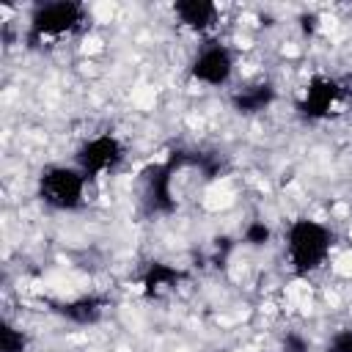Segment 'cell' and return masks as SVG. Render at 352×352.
Returning a JSON list of instances; mask_svg holds the SVG:
<instances>
[{
	"instance_id": "5bb4252c",
	"label": "cell",
	"mask_w": 352,
	"mask_h": 352,
	"mask_svg": "<svg viewBox=\"0 0 352 352\" xmlns=\"http://www.w3.org/2000/svg\"><path fill=\"white\" fill-rule=\"evenodd\" d=\"M324 352H352V330H338Z\"/></svg>"
},
{
	"instance_id": "4fadbf2b",
	"label": "cell",
	"mask_w": 352,
	"mask_h": 352,
	"mask_svg": "<svg viewBox=\"0 0 352 352\" xmlns=\"http://www.w3.org/2000/svg\"><path fill=\"white\" fill-rule=\"evenodd\" d=\"M242 239H245V245H250V248H264V245L272 242V228H270L264 220H250V223L245 226V231H242Z\"/></svg>"
},
{
	"instance_id": "277c9868",
	"label": "cell",
	"mask_w": 352,
	"mask_h": 352,
	"mask_svg": "<svg viewBox=\"0 0 352 352\" xmlns=\"http://www.w3.org/2000/svg\"><path fill=\"white\" fill-rule=\"evenodd\" d=\"M184 168L182 151H173L168 162H157L143 170V206L151 214H170L176 209L173 198V173Z\"/></svg>"
},
{
	"instance_id": "5b68a950",
	"label": "cell",
	"mask_w": 352,
	"mask_h": 352,
	"mask_svg": "<svg viewBox=\"0 0 352 352\" xmlns=\"http://www.w3.org/2000/svg\"><path fill=\"white\" fill-rule=\"evenodd\" d=\"M121 162H124V143L110 132L88 138L85 143H80L74 154V165L85 173V179H99L116 170Z\"/></svg>"
},
{
	"instance_id": "2e32d148",
	"label": "cell",
	"mask_w": 352,
	"mask_h": 352,
	"mask_svg": "<svg viewBox=\"0 0 352 352\" xmlns=\"http://www.w3.org/2000/svg\"><path fill=\"white\" fill-rule=\"evenodd\" d=\"M302 30L305 33H314L316 30V14H305L302 16Z\"/></svg>"
},
{
	"instance_id": "ba28073f",
	"label": "cell",
	"mask_w": 352,
	"mask_h": 352,
	"mask_svg": "<svg viewBox=\"0 0 352 352\" xmlns=\"http://www.w3.org/2000/svg\"><path fill=\"white\" fill-rule=\"evenodd\" d=\"M217 6L209 0H179L173 6V16L182 28L192 30V33H206L217 25Z\"/></svg>"
},
{
	"instance_id": "9c48e42d",
	"label": "cell",
	"mask_w": 352,
	"mask_h": 352,
	"mask_svg": "<svg viewBox=\"0 0 352 352\" xmlns=\"http://www.w3.org/2000/svg\"><path fill=\"white\" fill-rule=\"evenodd\" d=\"M55 311L72 324H96L107 311V297L102 294H80L66 302H55Z\"/></svg>"
},
{
	"instance_id": "30bf717a",
	"label": "cell",
	"mask_w": 352,
	"mask_h": 352,
	"mask_svg": "<svg viewBox=\"0 0 352 352\" xmlns=\"http://www.w3.org/2000/svg\"><path fill=\"white\" fill-rule=\"evenodd\" d=\"M275 85L270 80H261V82H250V85H242L231 94V107L242 116H256V113H264L267 107H272L275 102Z\"/></svg>"
},
{
	"instance_id": "8992f818",
	"label": "cell",
	"mask_w": 352,
	"mask_h": 352,
	"mask_svg": "<svg viewBox=\"0 0 352 352\" xmlns=\"http://www.w3.org/2000/svg\"><path fill=\"white\" fill-rule=\"evenodd\" d=\"M236 58L234 52L220 41H206L190 60V77L209 88H223L234 77Z\"/></svg>"
},
{
	"instance_id": "3957f363",
	"label": "cell",
	"mask_w": 352,
	"mask_h": 352,
	"mask_svg": "<svg viewBox=\"0 0 352 352\" xmlns=\"http://www.w3.org/2000/svg\"><path fill=\"white\" fill-rule=\"evenodd\" d=\"M85 173L77 165H47L38 173L36 192L55 212H74L85 204Z\"/></svg>"
},
{
	"instance_id": "52a82bcc",
	"label": "cell",
	"mask_w": 352,
	"mask_h": 352,
	"mask_svg": "<svg viewBox=\"0 0 352 352\" xmlns=\"http://www.w3.org/2000/svg\"><path fill=\"white\" fill-rule=\"evenodd\" d=\"M341 96V85L338 80L327 77V74H316L308 80L305 91H302V99L297 104V113L305 118V121H322L330 116V110L336 107Z\"/></svg>"
},
{
	"instance_id": "7c38bea8",
	"label": "cell",
	"mask_w": 352,
	"mask_h": 352,
	"mask_svg": "<svg viewBox=\"0 0 352 352\" xmlns=\"http://www.w3.org/2000/svg\"><path fill=\"white\" fill-rule=\"evenodd\" d=\"M0 349L3 352H25L28 349V336L16 324L3 322L0 324Z\"/></svg>"
},
{
	"instance_id": "6da1fadb",
	"label": "cell",
	"mask_w": 352,
	"mask_h": 352,
	"mask_svg": "<svg viewBox=\"0 0 352 352\" xmlns=\"http://www.w3.org/2000/svg\"><path fill=\"white\" fill-rule=\"evenodd\" d=\"M333 245H336V234L324 223L311 220V217L292 220L286 234H283L286 261H289L292 272L300 275V278L316 272L327 261Z\"/></svg>"
},
{
	"instance_id": "9a60e30c",
	"label": "cell",
	"mask_w": 352,
	"mask_h": 352,
	"mask_svg": "<svg viewBox=\"0 0 352 352\" xmlns=\"http://www.w3.org/2000/svg\"><path fill=\"white\" fill-rule=\"evenodd\" d=\"M283 352H308V344H305L302 336L289 333V336L283 338Z\"/></svg>"
},
{
	"instance_id": "8fae6325",
	"label": "cell",
	"mask_w": 352,
	"mask_h": 352,
	"mask_svg": "<svg viewBox=\"0 0 352 352\" xmlns=\"http://www.w3.org/2000/svg\"><path fill=\"white\" fill-rule=\"evenodd\" d=\"M184 278H187L184 270H179V267H173V264H165V261H151V264L146 267L143 278H140L143 294H146V297H160L162 292L173 289V286H176L179 280H184Z\"/></svg>"
},
{
	"instance_id": "7a4b0ae2",
	"label": "cell",
	"mask_w": 352,
	"mask_h": 352,
	"mask_svg": "<svg viewBox=\"0 0 352 352\" xmlns=\"http://www.w3.org/2000/svg\"><path fill=\"white\" fill-rule=\"evenodd\" d=\"M88 25V11L82 3L74 0H55L44 3L30 14L28 22V41L30 44H44V41H58L63 36H72Z\"/></svg>"
}]
</instances>
